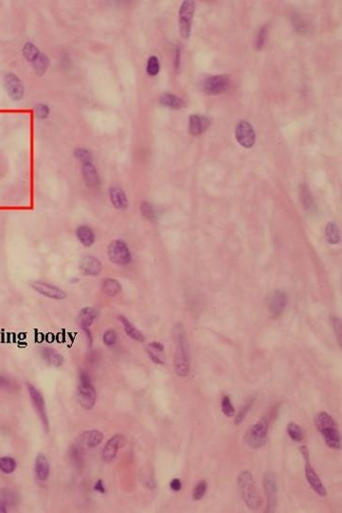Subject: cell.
I'll return each mask as SVG.
<instances>
[{
	"instance_id": "6da1fadb",
	"label": "cell",
	"mask_w": 342,
	"mask_h": 513,
	"mask_svg": "<svg viewBox=\"0 0 342 513\" xmlns=\"http://www.w3.org/2000/svg\"><path fill=\"white\" fill-rule=\"evenodd\" d=\"M175 352L174 358L175 373L179 377H186L190 371V352L185 329L181 324L174 327Z\"/></svg>"
},
{
	"instance_id": "7a4b0ae2",
	"label": "cell",
	"mask_w": 342,
	"mask_h": 513,
	"mask_svg": "<svg viewBox=\"0 0 342 513\" xmlns=\"http://www.w3.org/2000/svg\"><path fill=\"white\" fill-rule=\"evenodd\" d=\"M315 423L327 445L333 449H340L341 436L333 418L326 412H320L316 416Z\"/></svg>"
},
{
	"instance_id": "3957f363",
	"label": "cell",
	"mask_w": 342,
	"mask_h": 513,
	"mask_svg": "<svg viewBox=\"0 0 342 513\" xmlns=\"http://www.w3.org/2000/svg\"><path fill=\"white\" fill-rule=\"evenodd\" d=\"M238 489L245 504L251 509H257L261 506V498L256 489L255 481L251 472L243 471L237 479Z\"/></svg>"
},
{
	"instance_id": "277c9868",
	"label": "cell",
	"mask_w": 342,
	"mask_h": 513,
	"mask_svg": "<svg viewBox=\"0 0 342 513\" xmlns=\"http://www.w3.org/2000/svg\"><path fill=\"white\" fill-rule=\"evenodd\" d=\"M78 399L82 407L90 410L94 407L97 393L92 385L90 378L85 371H81L79 374V385H78Z\"/></svg>"
},
{
	"instance_id": "5b68a950",
	"label": "cell",
	"mask_w": 342,
	"mask_h": 513,
	"mask_svg": "<svg viewBox=\"0 0 342 513\" xmlns=\"http://www.w3.org/2000/svg\"><path fill=\"white\" fill-rule=\"evenodd\" d=\"M268 422L266 419H263L249 428L245 435V441L247 445L253 449L262 448L266 444Z\"/></svg>"
},
{
	"instance_id": "8992f818",
	"label": "cell",
	"mask_w": 342,
	"mask_h": 513,
	"mask_svg": "<svg viewBox=\"0 0 342 513\" xmlns=\"http://www.w3.org/2000/svg\"><path fill=\"white\" fill-rule=\"evenodd\" d=\"M110 262L118 266H126L132 262V253L127 243L122 240H115L107 247Z\"/></svg>"
},
{
	"instance_id": "52a82bcc",
	"label": "cell",
	"mask_w": 342,
	"mask_h": 513,
	"mask_svg": "<svg viewBox=\"0 0 342 513\" xmlns=\"http://www.w3.org/2000/svg\"><path fill=\"white\" fill-rule=\"evenodd\" d=\"M196 11V2L192 0L183 1L179 9V30L184 39L190 37L193 14Z\"/></svg>"
},
{
	"instance_id": "ba28073f",
	"label": "cell",
	"mask_w": 342,
	"mask_h": 513,
	"mask_svg": "<svg viewBox=\"0 0 342 513\" xmlns=\"http://www.w3.org/2000/svg\"><path fill=\"white\" fill-rule=\"evenodd\" d=\"M263 484L267 497V507L266 511L268 513L274 512L278 505V485L276 476L273 473L267 472L265 474Z\"/></svg>"
},
{
	"instance_id": "9c48e42d",
	"label": "cell",
	"mask_w": 342,
	"mask_h": 513,
	"mask_svg": "<svg viewBox=\"0 0 342 513\" xmlns=\"http://www.w3.org/2000/svg\"><path fill=\"white\" fill-rule=\"evenodd\" d=\"M28 391L30 394L33 407L38 414L39 419L41 420L45 430L48 431V418L46 414V402L44 400V397L34 385H28Z\"/></svg>"
},
{
	"instance_id": "30bf717a",
	"label": "cell",
	"mask_w": 342,
	"mask_h": 513,
	"mask_svg": "<svg viewBox=\"0 0 342 513\" xmlns=\"http://www.w3.org/2000/svg\"><path fill=\"white\" fill-rule=\"evenodd\" d=\"M31 288L39 294L54 300H63L67 297V293L61 288L42 280L33 281L31 283Z\"/></svg>"
},
{
	"instance_id": "8fae6325",
	"label": "cell",
	"mask_w": 342,
	"mask_h": 513,
	"mask_svg": "<svg viewBox=\"0 0 342 513\" xmlns=\"http://www.w3.org/2000/svg\"><path fill=\"white\" fill-rule=\"evenodd\" d=\"M4 84L9 97L13 100L19 101L23 98L25 87L21 79L16 74L13 72L7 73L4 78Z\"/></svg>"
},
{
	"instance_id": "7c38bea8",
	"label": "cell",
	"mask_w": 342,
	"mask_h": 513,
	"mask_svg": "<svg viewBox=\"0 0 342 513\" xmlns=\"http://www.w3.org/2000/svg\"><path fill=\"white\" fill-rule=\"evenodd\" d=\"M235 136L240 145L247 149H250L255 143V132L252 125L248 121L238 122L235 128Z\"/></svg>"
},
{
	"instance_id": "4fadbf2b",
	"label": "cell",
	"mask_w": 342,
	"mask_h": 513,
	"mask_svg": "<svg viewBox=\"0 0 342 513\" xmlns=\"http://www.w3.org/2000/svg\"><path fill=\"white\" fill-rule=\"evenodd\" d=\"M229 79L227 75L209 77L203 83V89L209 95H218L228 89Z\"/></svg>"
},
{
	"instance_id": "5bb4252c",
	"label": "cell",
	"mask_w": 342,
	"mask_h": 513,
	"mask_svg": "<svg viewBox=\"0 0 342 513\" xmlns=\"http://www.w3.org/2000/svg\"><path fill=\"white\" fill-rule=\"evenodd\" d=\"M125 443H126V438L121 434H117L112 438H109V440L107 441V444L103 449V453H102L103 460L106 461V462H111L113 459H115L119 450L125 445Z\"/></svg>"
},
{
	"instance_id": "9a60e30c",
	"label": "cell",
	"mask_w": 342,
	"mask_h": 513,
	"mask_svg": "<svg viewBox=\"0 0 342 513\" xmlns=\"http://www.w3.org/2000/svg\"><path fill=\"white\" fill-rule=\"evenodd\" d=\"M266 303L271 316L274 317H280L286 307L287 296L284 292L277 290L274 291L272 294H269Z\"/></svg>"
},
{
	"instance_id": "2e32d148",
	"label": "cell",
	"mask_w": 342,
	"mask_h": 513,
	"mask_svg": "<svg viewBox=\"0 0 342 513\" xmlns=\"http://www.w3.org/2000/svg\"><path fill=\"white\" fill-rule=\"evenodd\" d=\"M98 317V312L91 307H85L79 312L78 315V323L84 330V333L87 336L89 344H91L92 336L90 333V327Z\"/></svg>"
},
{
	"instance_id": "e0dca14e",
	"label": "cell",
	"mask_w": 342,
	"mask_h": 513,
	"mask_svg": "<svg viewBox=\"0 0 342 513\" xmlns=\"http://www.w3.org/2000/svg\"><path fill=\"white\" fill-rule=\"evenodd\" d=\"M80 270L83 275L89 277L99 276L103 270V264L98 258L96 256H85L82 259L80 263Z\"/></svg>"
},
{
	"instance_id": "ac0fdd59",
	"label": "cell",
	"mask_w": 342,
	"mask_h": 513,
	"mask_svg": "<svg viewBox=\"0 0 342 513\" xmlns=\"http://www.w3.org/2000/svg\"><path fill=\"white\" fill-rule=\"evenodd\" d=\"M108 195L112 206L116 210L125 211L128 208V199L124 190L119 186H111L108 189Z\"/></svg>"
},
{
	"instance_id": "d6986e66",
	"label": "cell",
	"mask_w": 342,
	"mask_h": 513,
	"mask_svg": "<svg viewBox=\"0 0 342 513\" xmlns=\"http://www.w3.org/2000/svg\"><path fill=\"white\" fill-rule=\"evenodd\" d=\"M104 440V434L99 430L84 431L78 439V443L84 448L92 449L99 446Z\"/></svg>"
},
{
	"instance_id": "ffe728a7",
	"label": "cell",
	"mask_w": 342,
	"mask_h": 513,
	"mask_svg": "<svg viewBox=\"0 0 342 513\" xmlns=\"http://www.w3.org/2000/svg\"><path fill=\"white\" fill-rule=\"evenodd\" d=\"M82 175H83L84 183L87 187L92 188V189L99 187L100 184H101L99 173L97 171V168L92 162L83 164Z\"/></svg>"
},
{
	"instance_id": "44dd1931",
	"label": "cell",
	"mask_w": 342,
	"mask_h": 513,
	"mask_svg": "<svg viewBox=\"0 0 342 513\" xmlns=\"http://www.w3.org/2000/svg\"><path fill=\"white\" fill-rule=\"evenodd\" d=\"M305 476L308 483L311 486L312 489L316 491V493H318L321 497L326 496V489L324 488L321 480L319 479V476L316 474L314 469L312 468L309 462H306L305 465Z\"/></svg>"
},
{
	"instance_id": "7402d4cb",
	"label": "cell",
	"mask_w": 342,
	"mask_h": 513,
	"mask_svg": "<svg viewBox=\"0 0 342 513\" xmlns=\"http://www.w3.org/2000/svg\"><path fill=\"white\" fill-rule=\"evenodd\" d=\"M210 119L201 115H191L189 118V131L193 136L203 134L210 126Z\"/></svg>"
},
{
	"instance_id": "603a6c76",
	"label": "cell",
	"mask_w": 342,
	"mask_h": 513,
	"mask_svg": "<svg viewBox=\"0 0 342 513\" xmlns=\"http://www.w3.org/2000/svg\"><path fill=\"white\" fill-rule=\"evenodd\" d=\"M50 472L51 467L46 455H44L43 453H39L35 458L34 463V473L36 478L39 481H46L50 476Z\"/></svg>"
},
{
	"instance_id": "cb8c5ba5",
	"label": "cell",
	"mask_w": 342,
	"mask_h": 513,
	"mask_svg": "<svg viewBox=\"0 0 342 513\" xmlns=\"http://www.w3.org/2000/svg\"><path fill=\"white\" fill-rule=\"evenodd\" d=\"M76 237L78 241L84 247H90L96 241L95 233L91 227L88 226H80L76 229Z\"/></svg>"
},
{
	"instance_id": "d4e9b609",
	"label": "cell",
	"mask_w": 342,
	"mask_h": 513,
	"mask_svg": "<svg viewBox=\"0 0 342 513\" xmlns=\"http://www.w3.org/2000/svg\"><path fill=\"white\" fill-rule=\"evenodd\" d=\"M146 351L149 355V358L152 360L153 362L156 363L158 365L165 364L164 346L161 343L152 342V343L148 344V346L146 347Z\"/></svg>"
},
{
	"instance_id": "484cf974",
	"label": "cell",
	"mask_w": 342,
	"mask_h": 513,
	"mask_svg": "<svg viewBox=\"0 0 342 513\" xmlns=\"http://www.w3.org/2000/svg\"><path fill=\"white\" fill-rule=\"evenodd\" d=\"M118 319L122 323L124 331L130 338L137 341V342H144L145 336L143 335V333L137 329L126 317L124 316H119Z\"/></svg>"
},
{
	"instance_id": "4316f807",
	"label": "cell",
	"mask_w": 342,
	"mask_h": 513,
	"mask_svg": "<svg viewBox=\"0 0 342 513\" xmlns=\"http://www.w3.org/2000/svg\"><path fill=\"white\" fill-rule=\"evenodd\" d=\"M40 353L44 361L53 367H60L64 363L63 356L52 347H42Z\"/></svg>"
},
{
	"instance_id": "83f0119b",
	"label": "cell",
	"mask_w": 342,
	"mask_h": 513,
	"mask_svg": "<svg viewBox=\"0 0 342 513\" xmlns=\"http://www.w3.org/2000/svg\"><path fill=\"white\" fill-rule=\"evenodd\" d=\"M300 198L302 201L303 207L305 211L308 212H315L317 211V206L312 197L311 192L306 185H302L300 187Z\"/></svg>"
},
{
	"instance_id": "f1b7e54d",
	"label": "cell",
	"mask_w": 342,
	"mask_h": 513,
	"mask_svg": "<svg viewBox=\"0 0 342 513\" xmlns=\"http://www.w3.org/2000/svg\"><path fill=\"white\" fill-rule=\"evenodd\" d=\"M102 290L105 294H107V296L114 297L121 293L122 285L117 279L108 278V279H105L103 280Z\"/></svg>"
},
{
	"instance_id": "f546056e",
	"label": "cell",
	"mask_w": 342,
	"mask_h": 513,
	"mask_svg": "<svg viewBox=\"0 0 342 513\" xmlns=\"http://www.w3.org/2000/svg\"><path fill=\"white\" fill-rule=\"evenodd\" d=\"M160 105L172 109H180L184 106L182 98L172 93H163L160 95Z\"/></svg>"
},
{
	"instance_id": "4dcf8cb0",
	"label": "cell",
	"mask_w": 342,
	"mask_h": 513,
	"mask_svg": "<svg viewBox=\"0 0 342 513\" xmlns=\"http://www.w3.org/2000/svg\"><path fill=\"white\" fill-rule=\"evenodd\" d=\"M51 61L48 56L44 53H40L36 59L31 63L32 68L34 69L35 73L38 76L44 75L46 73L47 68L50 67Z\"/></svg>"
},
{
	"instance_id": "1f68e13d",
	"label": "cell",
	"mask_w": 342,
	"mask_h": 513,
	"mask_svg": "<svg viewBox=\"0 0 342 513\" xmlns=\"http://www.w3.org/2000/svg\"><path fill=\"white\" fill-rule=\"evenodd\" d=\"M325 238L330 244H337L340 242V233L336 224L333 222L327 224L325 227Z\"/></svg>"
},
{
	"instance_id": "d6a6232c",
	"label": "cell",
	"mask_w": 342,
	"mask_h": 513,
	"mask_svg": "<svg viewBox=\"0 0 342 513\" xmlns=\"http://www.w3.org/2000/svg\"><path fill=\"white\" fill-rule=\"evenodd\" d=\"M69 456L77 467H81L84 464V447L79 443L71 446L69 451Z\"/></svg>"
},
{
	"instance_id": "836d02e7",
	"label": "cell",
	"mask_w": 342,
	"mask_h": 513,
	"mask_svg": "<svg viewBox=\"0 0 342 513\" xmlns=\"http://www.w3.org/2000/svg\"><path fill=\"white\" fill-rule=\"evenodd\" d=\"M40 53L41 52L39 50L38 47L31 42L25 43L23 47H22V53H23L25 59L28 62H30L31 64L36 59V57L38 56Z\"/></svg>"
},
{
	"instance_id": "e575fe53",
	"label": "cell",
	"mask_w": 342,
	"mask_h": 513,
	"mask_svg": "<svg viewBox=\"0 0 342 513\" xmlns=\"http://www.w3.org/2000/svg\"><path fill=\"white\" fill-rule=\"evenodd\" d=\"M17 463L16 459L11 456L0 457V471L5 475H11L16 471Z\"/></svg>"
},
{
	"instance_id": "d590c367",
	"label": "cell",
	"mask_w": 342,
	"mask_h": 513,
	"mask_svg": "<svg viewBox=\"0 0 342 513\" xmlns=\"http://www.w3.org/2000/svg\"><path fill=\"white\" fill-rule=\"evenodd\" d=\"M254 401H255V397L252 396V397H251V399L248 400V401L246 402V404L243 405V407L240 409V411L238 412V414H237V416H235V419H234V423H235L236 425H239L240 423H243V420L246 419V417L249 414V412L251 411Z\"/></svg>"
},
{
	"instance_id": "8d00e7d4",
	"label": "cell",
	"mask_w": 342,
	"mask_h": 513,
	"mask_svg": "<svg viewBox=\"0 0 342 513\" xmlns=\"http://www.w3.org/2000/svg\"><path fill=\"white\" fill-rule=\"evenodd\" d=\"M160 60L157 56L153 55L150 56L149 59L147 61V66H146V72L147 74L151 77L154 76H157L160 73Z\"/></svg>"
},
{
	"instance_id": "74e56055",
	"label": "cell",
	"mask_w": 342,
	"mask_h": 513,
	"mask_svg": "<svg viewBox=\"0 0 342 513\" xmlns=\"http://www.w3.org/2000/svg\"><path fill=\"white\" fill-rule=\"evenodd\" d=\"M287 434H288L290 438L293 441H296V442L302 441L303 438H304L302 428L296 423H289L288 425H287Z\"/></svg>"
},
{
	"instance_id": "f35d334b",
	"label": "cell",
	"mask_w": 342,
	"mask_h": 513,
	"mask_svg": "<svg viewBox=\"0 0 342 513\" xmlns=\"http://www.w3.org/2000/svg\"><path fill=\"white\" fill-rule=\"evenodd\" d=\"M1 499L7 506H16L18 503V496L16 492L10 489H5L1 491Z\"/></svg>"
},
{
	"instance_id": "ab89813d",
	"label": "cell",
	"mask_w": 342,
	"mask_h": 513,
	"mask_svg": "<svg viewBox=\"0 0 342 513\" xmlns=\"http://www.w3.org/2000/svg\"><path fill=\"white\" fill-rule=\"evenodd\" d=\"M73 156L75 159H78L79 161L82 162V164L84 163H88V162H92V155L90 151H88L87 149L85 148H77L73 151Z\"/></svg>"
},
{
	"instance_id": "60d3db41",
	"label": "cell",
	"mask_w": 342,
	"mask_h": 513,
	"mask_svg": "<svg viewBox=\"0 0 342 513\" xmlns=\"http://www.w3.org/2000/svg\"><path fill=\"white\" fill-rule=\"evenodd\" d=\"M103 342L108 347H114L118 342L117 332L113 329H108L103 334Z\"/></svg>"
},
{
	"instance_id": "b9f144b4",
	"label": "cell",
	"mask_w": 342,
	"mask_h": 513,
	"mask_svg": "<svg viewBox=\"0 0 342 513\" xmlns=\"http://www.w3.org/2000/svg\"><path fill=\"white\" fill-rule=\"evenodd\" d=\"M140 212H141V215L146 218V219L150 220V221H154L156 219V211L155 209L153 208L152 204L148 202H142L140 204Z\"/></svg>"
},
{
	"instance_id": "7bdbcfd3",
	"label": "cell",
	"mask_w": 342,
	"mask_h": 513,
	"mask_svg": "<svg viewBox=\"0 0 342 513\" xmlns=\"http://www.w3.org/2000/svg\"><path fill=\"white\" fill-rule=\"evenodd\" d=\"M207 488H208V485H207L205 480L199 481L193 489V492H192L193 500L198 501V500H201L203 498L205 495L206 491H207Z\"/></svg>"
},
{
	"instance_id": "ee69618b",
	"label": "cell",
	"mask_w": 342,
	"mask_h": 513,
	"mask_svg": "<svg viewBox=\"0 0 342 513\" xmlns=\"http://www.w3.org/2000/svg\"><path fill=\"white\" fill-rule=\"evenodd\" d=\"M221 407H222V412L224 413V415H226L227 417H233L235 414V410L232 406L228 396L223 397L222 402H221Z\"/></svg>"
},
{
	"instance_id": "f6af8a7d",
	"label": "cell",
	"mask_w": 342,
	"mask_h": 513,
	"mask_svg": "<svg viewBox=\"0 0 342 513\" xmlns=\"http://www.w3.org/2000/svg\"><path fill=\"white\" fill-rule=\"evenodd\" d=\"M34 112L39 120H46L50 115L51 110L50 107L45 104H38L34 106Z\"/></svg>"
},
{
	"instance_id": "bcb514c9",
	"label": "cell",
	"mask_w": 342,
	"mask_h": 513,
	"mask_svg": "<svg viewBox=\"0 0 342 513\" xmlns=\"http://www.w3.org/2000/svg\"><path fill=\"white\" fill-rule=\"evenodd\" d=\"M266 36H267V26L263 27L257 34V37H256V42H255V46H256V49L260 50L263 48V46L265 45L266 43Z\"/></svg>"
},
{
	"instance_id": "7dc6e473",
	"label": "cell",
	"mask_w": 342,
	"mask_h": 513,
	"mask_svg": "<svg viewBox=\"0 0 342 513\" xmlns=\"http://www.w3.org/2000/svg\"><path fill=\"white\" fill-rule=\"evenodd\" d=\"M331 322L333 325V329L335 332L337 341H338L339 345H341V321L338 317H331Z\"/></svg>"
},
{
	"instance_id": "c3c4849f",
	"label": "cell",
	"mask_w": 342,
	"mask_h": 513,
	"mask_svg": "<svg viewBox=\"0 0 342 513\" xmlns=\"http://www.w3.org/2000/svg\"><path fill=\"white\" fill-rule=\"evenodd\" d=\"M180 59H181V52L179 45H176L175 52V68L176 71L180 68Z\"/></svg>"
},
{
	"instance_id": "681fc988",
	"label": "cell",
	"mask_w": 342,
	"mask_h": 513,
	"mask_svg": "<svg viewBox=\"0 0 342 513\" xmlns=\"http://www.w3.org/2000/svg\"><path fill=\"white\" fill-rule=\"evenodd\" d=\"M170 488L172 491L177 492L182 489V483L178 478H175L170 482Z\"/></svg>"
},
{
	"instance_id": "f907efd6",
	"label": "cell",
	"mask_w": 342,
	"mask_h": 513,
	"mask_svg": "<svg viewBox=\"0 0 342 513\" xmlns=\"http://www.w3.org/2000/svg\"><path fill=\"white\" fill-rule=\"evenodd\" d=\"M94 491L100 492V493H105L106 492V488H105V485H104L102 480H98L96 482V484L94 485Z\"/></svg>"
},
{
	"instance_id": "816d5d0a",
	"label": "cell",
	"mask_w": 342,
	"mask_h": 513,
	"mask_svg": "<svg viewBox=\"0 0 342 513\" xmlns=\"http://www.w3.org/2000/svg\"><path fill=\"white\" fill-rule=\"evenodd\" d=\"M300 450H301V452L303 453V455H304L305 461H306V462H309V451H308L307 447H306V446H302V447L300 448Z\"/></svg>"
},
{
	"instance_id": "f5cc1de1",
	"label": "cell",
	"mask_w": 342,
	"mask_h": 513,
	"mask_svg": "<svg viewBox=\"0 0 342 513\" xmlns=\"http://www.w3.org/2000/svg\"><path fill=\"white\" fill-rule=\"evenodd\" d=\"M9 385V381L7 378L4 377V376H1L0 375V389L1 388H4L6 386Z\"/></svg>"
},
{
	"instance_id": "db71d44e",
	"label": "cell",
	"mask_w": 342,
	"mask_h": 513,
	"mask_svg": "<svg viewBox=\"0 0 342 513\" xmlns=\"http://www.w3.org/2000/svg\"><path fill=\"white\" fill-rule=\"evenodd\" d=\"M7 512V505L5 504V502L0 499V513H6Z\"/></svg>"
}]
</instances>
